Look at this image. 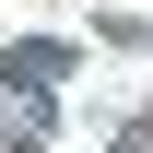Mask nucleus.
Instances as JSON below:
<instances>
[{
    "label": "nucleus",
    "mask_w": 153,
    "mask_h": 153,
    "mask_svg": "<svg viewBox=\"0 0 153 153\" xmlns=\"http://www.w3.org/2000/svg\"><path fill=\"white\" fill-rule=\"evenodd\" d=\"M118 153H153V130H130V141H118Z\"/></svg>",
    "instance_id": "obj_2"
},
{
    "label": "nucleus",
    "mask_w": 153,
    "mask_h": 153,
    "mask_svg": "<svg viewBox=\"0 0 153 153\" xmlns=\"http://www.w3.org/2000/svg\"><path fill=\"white\" fill-rule=\"evenodd\" d=\"M0 71H12V82H24V94H47V82H59V71H71V47H12V59H0Z\"/></svg>",
    "instance_id": "obj_1"
}]
</instances>
